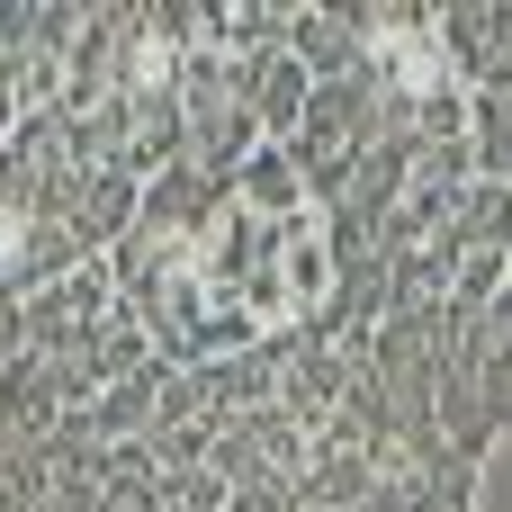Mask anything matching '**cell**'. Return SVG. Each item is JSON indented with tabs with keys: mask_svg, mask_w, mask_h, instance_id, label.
<instances>
[{
	"mask_svg": "<svg viewBox=\"0 0 512 512\" xmlns=\"http://www.w3.org/2000/svg\"><path fill=\"white\" fill-rule=\"evenodd\" d=\"M459 234H468V243H512V189L504 180H477V189H468Z\"/></svg>",
	"mask_w": 512,
	"mask_h": 512,
	"instance_id": "3",
	"label": "cell"
},
{
	"mask_svg": "<svg viewBox=\"0 0 512 512\" xmlns=\"http://www.w3.org/2000/svg\"><path fill=\"white\" fill-rule=\"evenodd\" d=\"M504 261H512V243H504Z\"/></svg>",
	"mask_w": 512,
	"mask_h": 512,
	"instance_id": "5",
	"label": "cell"
},
{
	"mask_svg": "<svg viewBox=\"0 0 512 512\" xmlns=\"http://www.w3.org/2000/svg\"><path fill=\"white\" fill-rule=\"evenodd\" d=\"M360 45H369V63H378L396 90H423V99H441V90H450L441 18H423V9H378V18L360 27Z\"/></svg>",
	"mask_w": 512,
	"mask_h": 512,
	"instance_id": "1",
	"label": "cell"
},
{
	"mask_svg": "<svg viewBox=\"0 0 512 512\" xmlns=\"http://www.w3.org/2000/svg\"><path fill=\"white\" fill-rule=\"evenodd\" d=\"M486 315H495V369H504V360H512V288H495Z\"/></svg>",
	"mask_w": 512,
	"mask_h": 512,
	"instance_id": "4",
	"label": "cell"
},
{
	"mask_svg": "<svg viewBox=\"0 0 512 512\" xmlns=\"http://www.w3.org/2000/svg\"><path fill=\"white\" fill-rule=\"evenodd\" d=\"M234 207L261 216V225L306 216V162H297V144H270V135H261V144L234 162Z\"/></svg>",
	"mask_w": 512,
	"mask_h": 512,
	"instance_id": "2",
	"label": "cell"
}]
</instances>
